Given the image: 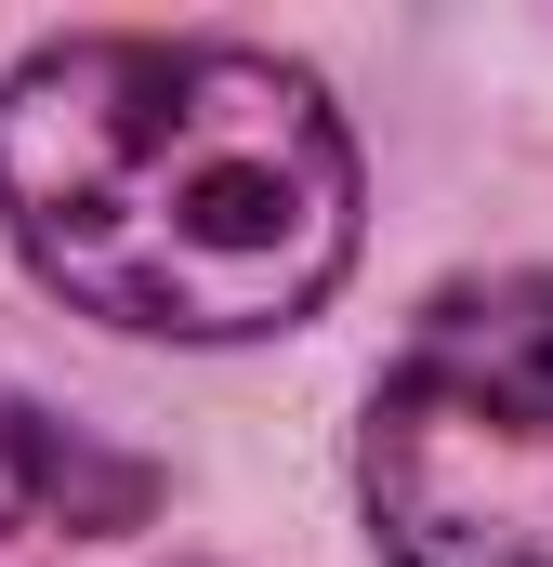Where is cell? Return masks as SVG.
<instances>
[{
  "instance_id": "6da1fadb",
  "label": "cell",
  "mask_w": 553,
  "mask_h": 567,
  "mask_svg": "<svg viewBox=\"0 0 553 567\" xmlns=\"http://www.w3.org/2000/svg\"><path fill=\"white\" fill-rule=\"evenodd\" d=\"M0 225L106 330L251 343L356 265V145L251 40H53L0 80Z\"/></svg>"
},
{
  "instance_id": "7a4b0ae2",
  "label": "cell",
  "mask_w": 553,
  "mask_h": 567,
  "mask_svg": "<svg viewBox=\"0 0 553 567\" xmlns=\"http://www.w3.org/2000/svg\"><path fill=\"white\" fill-rule=\"evenodd\" d=\"M356 488L396 567H553V278H461L369 383Z\"/></svg>"
},
{
  "instance_id": "3957f363",
  "label": "cell",
  "mask_w": 553,
  "mask_h": 567,
  "mask_svg": "<svg viewBox=\"0 0 553 567\" xmlns=\"http://www.w3.org/2000/svg\"><path fill=\"white\" fill-rule=\"evenodd\" d=\"M145 502H158V462L0 383V528L13 542H119V528H145Z\"/></svg>"
}]
</instances>
